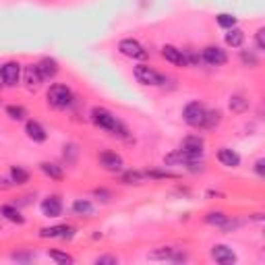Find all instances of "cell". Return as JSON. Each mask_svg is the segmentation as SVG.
I'll list each match as a JSON object with an SVG mask.
<instances>
[{
    "label": "cell",
    "mask_w": 265,
    "mask_h": 265,
    "mask_svg": "<svg viewBox=\"0 0 265 265\" xmlns=\"http://www.w3.org/2000/svg\"><path fill=\"white\" fill-rule=\"evenodd\" d=\"M91 123L97 127V129H104L112 135H118L123 139H129V129L108 110V108H101V106H95L91 110Z\"/></svg>",
    "instance_id": "obj_1"
},
{
    "label": "cell",
    "mask_w": 265,
    "mask_h": 265,
    "mask_svg": "<svg viewBox=\"0 0 265 265\" xmlns=\"http://www.w3.org/2000/svg\"><path fill=\"white\" fill-rule=\"evenodd\" d=\"M46 97H48V104L52 106V108H58V110H65V108H69V106L73 104V99H75V95H73L71 87H67V85H60V83L52 85V87L48 89Z\"/></svg>",
    "instance_id": "obj_2"
},
{
    "label": "cell",
    "mask_w": 265,
    "mask_h": 265,
    "mask_svg": "<svg viewBox=\"0 0 265 265\" xmlns=\"http://www.w3.org/2000/svg\"><path fill=\"white\" fill-rule=\"evenodd\" d=\"M205 114H207V108L201 101H189L182 108V120L193 129H203Z\"/></svg>",
    "instance_id": "obj_3"
},
{
    "label": "cell",
    "mask_w": 265,
    "mask_h": 265,
    "mask_svg": "<svg viewBox=\"0 0 265 265\" xmlns=\"http://www.w3.org/2000/svg\"><path fill=\"white\" fill-rule=\"evenodd\" d=\"M133 75L135 79L141 83V85H151V87H157V85H164L166 83V77L162 73H157L155 69L147 67V65H137L133 69Z\"/></svg>",
    "instance_id": "obj_4"
},
{
    "label": "cell",
    "mask_w": 265,
    "mask_h": 265,
    "mask_svg": "<svg viewBox=\"0 0 265 265\" xmlns=\"http://www.w3.org/2000/svg\"><path fill=\"white\" fill-rule=\"evenodd\" d=\"M180 151H185L189 157H193V160H201L203 151H205V139L199 137V135H189V137L182 139Z\"/></svg>",
    "instance_id": "obj_5"
},
{
    "label": "cell",
    "mask_w": 265,
    "mask_h": 265,
    "mask_svg": "<svg viewBox=\"0 0 265 265\" xmlns=\"http://www.w3.org/2000/svg\"><path fill=\"white\" fill-rule=\"evenodd\" d=\"M118 50H120V54H125V56H129V58H135V60L147 58V50L141 46V42H137V39H133V37L120 39Z\"/></svg>",
    "instance_id": "obj_6"
},
{
    "label": "cell",
    "mask_w": 265,
    "mask_h": 265,
    "mask_svg": "<svg viewBox=\"0 0 265 265\" xmlns=\"http://www.w3.org/2000/svg\"><path fill=\"white\" fill-rule=\"evenodd\" d=\"M0 79L7 87H15L21 79V65L17 60H9L5 65H0Z\"/></svg>",
    "instance_id": "obj_7"
},
{
    "label": "cell",
    "mask_w": 265,
    "mask_h": 265,
    "mask_svg": "<svg viewBox=\"0 0 265 265\" xmlns=\"http://www.w3.org/2000/svg\"><path fill=\"white\" fill-rule=\"evenodd\" d=\"M201 58H203V63H207V65H211V67H222V65H226V60H228L226 52H224L220 46H207V48H203Z\"/></svg>",
    "instance_id": "obj_8"
},
{
    "label": "cell",
    "mask_w": 265,
    "mask_h": 265,
    "mask_svg": "<svg viewBox=\"0 0 265 265\" xmlns=\"http://www.w3.org/2000/svg\"><path fill=\"white\" fill-rule=\"evenodd\" d=\"M99 164L101 168H106L108 172H120L125 162H123V155L116 151H101L99 153Z\"/></svg>",
    "instance_id": "obj_9"
},
{
    "label": "cell",
    "mask_w": 265,
    "mask_h": 265,
    "mask_svg": "<svg viewBox=\"0 0 265 265\" xmlns=\"http://www.w3.org/2000/svg\"><path fill=\"white\" fill-rule=\"evenodd\" d=\"M211 259L222 265H232L236 263V253L228 244H214L211 247Z\"/></svg>",
    "instance_id": "obj_10"
},
{
    "label": "cell",
    "mask_w": 265,
    "mask_h": 265,
    "mask_svg": "<svg viewBox=\"0 0 265 265\" xmlns=\"http://www.w3.org/2000/svg\"><path fill=\"white\" fill-rule=\"evenodd\" d=\"M39 207H42V214H44L46 218H58V216L63 214V201H60L58 195L46 197Z\"/></svg>",
    "instance_id": "obj_11"
},
{
    "label": "cell",
    "mask_w": 265,
    "mask_h": 265,
    "mask_svg": "<svg viewBox=\"0 0 265 265\" xmlns=\"http://www.w3.org/2000/svg\"><path fill=\"white\" fill-rule=\"evenodd\" d=\"M162 56L170 65H174V67H189L187 65V56H185V50H180L176 46H164L162 48Z\"/></svg>",
    "instance_id": "obj_12"
},
{
    "label": "cell",
    "mask_w": 265,
    "mask_h": 265,
    "mask_svg": "<svg viewBox=\"0 0 265 265\" xmlns=\"http://www.w3.org/2000/svg\"><path fill=\"white\" fill-rule=\"evenodd\" d=\"M218 162L226 168H238L240 166V155L230 147H220L218 149Z\"/></svg>",
    "instance_id": "obj_13"
},
{
    "label": "cell",
    "mask_w": 265,
    "mask_h": 265,
    "mask_svg": "<svg viewBox=\"0 0 265 265\" xmlns=\"http://www.w3.org/2000/svg\"><path fill=\"white\" fill-rule=\"evenodd\" d=\"M23 79H25L27 89H31V91H35V89L42 85V81H44V77H42L37 65H27L25 71H23Z\"/></svg>",
    "instance_id": "obj_14"
},
{
    "label": "cell",
    "mask_w": 265,
    "mask_h": 265,
    "mask_svg": "<svg viewBox=\"0 0 265 265\" xmlns=\"http://www.w3.org/2000/svg\"><path fill=\"white\" fill-rule=\"evenodd\" d=\"M25 133H27V137H29L33 143H44V141L48 139L46 129H44L37 120H27V123H25Z\"/></svg>",
    "instance_id": "obj_15"
},
{
    "label": "cell",
    "mask_w": 265,
    "mask_h": 265,
    "mask_svg": "<svg viewBox=\"0 0 265 265\" xmlns=\"http://www.w3.org/2000/svg\"><path fill=\"white\" fill-rule=\"evenodd\" d=\"M37 69H39V73H42L44 79H54V77L58 75V71H60L56 58H50V56L42 58V60L37 63Z\"/></svg>",
    "instance_id": "obj_16"
},
{
    "label": "cell",
    "mask_w": 265,
    "mask_h": 265,
    "mask_svg": "<svg viewBox=\"0 0 265 265\" xmlns=\"http://www.w3.org/2000/svg\"><path fill=\"white\" fill-rule=\"evenodd\" d=\"M0 218H5V220H9V222H13V224H25V218L21 216V211H19V207L17 205H3L0 207Z\"/></svg>",
    "instance_id": "obj_17"
},
{
    "label": "cell",
    "mask_w": 265,
    "mask_h": 265,
    "mask_svg": "<svg viewBox=\"0 0 265 265\" xmlns=\"http://www.w3.org/2000/svg\"><path fill=\"white\" fill-rule=\"evenodd\" d=\"M39 170H42L46 176H50L52 180H63V178H65L63 166H58V164H52V162H42V164H39Z\"/></svg>",
    "instance_id": "obj_18"
},
{
    "label": "cell",
    "mask_w": 265,
    "mask_h": 265,
    "mask_svg": "<svg viewBox=\"0 0 265 265\" xmlns=\"http://www.w3.org/2000/svg\"><path fill=\"white\" fill-rule=\"evenodd\" d=\"M226 31H228L226 37H224L226 46H230V48H240V46L244 44V31H242V29L232 27V29H226Z\"/></svg>",
    "instance_id": "obj_19"
},
{
    "label": "cell",
    "mask_w": 265,
    "mask_h": 265,
    "mask_svg": "<svg viewBox=\"0 0 265 265\" xmlns=\"http://www.w3.org/2000/svg\"><path fill=\"white\" fill-rule=\"evenodd\" d=\"M73 214L79 216V218L91 216V214H93V205H91V201H87V199H77V201L73 203Z\"/></svg>",
    "instance_id": "obj_20"
},
{
    "label": "cell",
    "mask_w": 265,
    "mask_h": 265,
    "mask_svg": "<svg viewBox=\"0 0 265 265\" xmlns=\"http://www.w3.org/2000/svg\"><path fill=\"white\" fill-rule=\"evenodd\" d=\"M9 176H11L13 185H19V187L29 182V172H27L25 168H21V166H11V172H9Z\"/></svg>",
    "instance_id": "obj_21"
},
{
    "label": "cell",
    "mask_w": 265,
    "mask_h": 265,
    "mask_svg": "<svg viewBox=\"0 0 265 265\" xmlns=\"http://www.w3.org/2000/svg\"><path fill=\"white\" fill-rule=\"evenodd\" d=\"M247 108H249V99L244 95H232L230 97V110L234 114H242Z\"/></svg>",
    "instance_id": "obj_22"
},
{
    "label": "cell",
    "mask_w": 265,
    "mask_h": 265,
    "mask_svg": "<svg viewBox=\"0 0 265 265\" xmlns=\"http://www.w3.org/2000/svg\"><path fill=\"white\" fill-rule=\"evenodd\" d=\"M205 222H207V224H211V226L222 228V226L228 222V216L224 214V211H209V214L205 216Z\"/></svg>",
    "instance_id": "obj_23"
},
{
    "label": "cell",
    "mask_w": 265,
    "mask_h": 265,
    "mask_svg": "<svg viewBox=\"0 0 265 265\" xmlns=\"http://www.w3.org/2000/svg\"><path fill=\"white\" fill-rule=\"evenodd\" d=\"M220 123H222V112H220V110H207L203 129H216Z\"/></svg>",
    "instance_id": "obj_24"
},
{
    "label": "cell",
    "mask_w": 265,
    "mask_h": 265,
    "mask_svg": "<svg viewBox=\"0 0 265 265\" xmlns=\"http://www.w3.org/2000/svg\"><path fill=\"white\" fill-rule=\"evenodd\" d=\"M65 230H67V224H63V226H52V228H42V230H39V236H42V238H63Z\"/></svg>",
    "instance_id": "obj_25"
},
{
    "label": "cell",
    "mask_w": 265,
    "mask_h": 265,
    "mask_svg": "<svg viewBox=\"0 0 265 265\" xmlns=\"http://www.w3.org/2000/svg\"><path fill=\"white\" fill-rule=\"evenodd\" d=\"M48 257H50L52 261H56V263H63V265H71V263H75L73 255H69V253H63V251H56V249L48 251Z\"/></svg>",
    "instance_id": "obj_26"
},
{
    "label": "cell",
    "mask_w": 265,
    "mask_h": 265,
    "mask_svg": "<svg viewBox=\"0 0 265 265\" xmlns=\"http://www.w3.org/2000/svg\"><path fill=\"white\" fill-rule=\"evenodd\" d=\"M7 116L13 118V120H25L27 118V110L23 108V106L11 104V106H7Z\"/></svg>",
    "instance_id": "obj_27"
},
{
    "label": "cell",
    "mask_w": 265,
    "mask_h": 265,
    "mask_svg": "<svg viewBox=\"0 0 265 265\" xmlns=\"http://www.w3.org/2000/svg\"><path fill=\"white\" fill-rule=\"evenodd\" d=\"M174 253H176V249H172V247H162V249H157V251H151V253H149V259H168V261H172Z\"/></svg>",
    "instance_id": "obj_28"
},
{
    "label": "cell",
    "mask_w": 265,
    "mask_h": 265,
    "mask_svg": "<svg viewBox=\"0 0 265 265\" xmlns=\"http://www.w3.org/2000/svg\"><path fill=\"white\" fill-rule=\"evenodd\" d=\"M216 21H218V25H220L222 29H232V27H236V17H234V15H228V13H220V15L216 17Z\"/></svg>",
    "instance_id": "obj_29"
},
{
    "label": "cell",
    "mask_w": 265,
    "mask_h": 265,
    "mask_svg": "<svg viewBox=\"0 0 265 265\" xmlns=\"http://www.w3.org/2000/svg\"><path fill=\"white\" fill-rule=\"evenodd\" d=\"M147 178H155V180H162V178H178L176 172H170V170H147L143 172Z\"/></svg>",
    "instance_id": "obj_30"
},
{
    "label": "cell",
    "mask_w": 265,
    "mask_h": 265,
    "mask_svg": "<svg viewBox=\"0 0 265 265\" xmlns=\"http://www.w3.org/2000/svg\"><path fill=\"white\" fill-rule=\"evenodd\" d=\"M143 178H145L143 172H133V170H131V172H125L120 180H123L125 185H139V182H143Z\"/></svg>",
    "instance_id": "obj_31"
},
{
    "label": "cell",
    "mask_w": 265,
    "mask_h": 265,
    "mask_svg": "<svg viewBox=\"0 0 265 265\" xmlns=\"http://www.w3.org/2000/svg\"><path fill=\"white\" fill-rule=\"evenodd\" d=\"M240 60H242V65H244V67H251V69H253V67H257V63H259L255 52H247V50H242V52H240Z\"/></svg>",
    "instance_id": "obj_32"
},
{
    "label": "cell",
    "mask_w": 265,
    "mask_h": 265,
    "mask_svg": "<svg viewBox=\"0 0 265 265\" xmlns=\"http://www.w3.org/2000/svg\"><path fill=\"white\" fill-rule=\"evenodd\" d=\"M185 56H187V65H189V67H199V65L203 63L201 54H197L195 50H185Z\"/></svg>",
    "instance_id": "obj_33"
},
{
    "label": "cell",
    "mask_w": 265,
    "mask_h": 265,
    "mask_svg": "<svg viewBox=\"0 0 265 265\" xmlns=\"http://www.w3.org/2000/svg\"><path fill=\"white\" fill-rule=\"evenodd\" d=\"M77 145L75 143H69V145H65V160L67 162H75V157H77Z\"/></svg>",
    "instance_id": "obj_34"
},
{
    "label": "cell",
    "mask_w": 265,
    "mask_h": 265,
    "mask_svg": "<svg viewBox=\"0 0 265 265\" xmlns=\"http://www.w3.org/2000/svg\"><path fill=\"white\" fill-rule=\"evenodd\" d=\"M93 197H97V199L104 201V203H108V201L112 199V193L106 191V189H95V191H93Z\"/></svg>",
    "instance_id": "obj_35"
},
{
    "label": "cell",
    "mask_w": 265,
    "mask_h": 265,
    "mask_svg": "<svg viewBox=\"0 0 265 265\" xmlns=\"http://www.w3.org/2000/svg\"><path fill=\"white\" fill-rule=\"evenodd\" d=\"M255 44H257V50H265V29L261 27L257 33H255Z\"/></svg>",
    "instance_id": "obj_36"
},
{
    "label": "cell",
    "mask_w": 265,
    "mask_h": 265,
    "mask_svg": "<svg viewBox=\"0 0 265 265\" xmlns=\"http://www.w3.org/2000/svg\"><path fill=\"white\" fill-rule=\"evenodd\" d=\"M95 263H97V265H116V263H118V259H116V257H112V255H104V257H97V259H95Z\"/></svg>",
    "instance_id": "obj_37"
},
{
    "label": "cell",
    "mask_w": 265,
    "mask_h": 265,
    "mask_svg": "<svg viewBox=\"0 0 265 265\" xmlns=\"http://www.w3.org/2000/svg\"><path fill=\"white\" fill-rule=\"evenodd\" d=\"M255 172H257V176H265V160L263 157L255 162Z\"/></svg>",
    "instance_id": "obj_38"
},
{
    "label": "cell",
    "mask_w": 265,
    "mask_h": 265,
    "mask_svg": "<svg viewBox=\"0 0 265 265\" xmlns=\"http://www.w3.org/2000/svg\"><path fill=\"white\" fill-rule=\"evenodd\" d=\"M13 259H17V261H29V259H33V255L31 253H27V255H13Z\"/></svg>",
    "instance_id": "obj_39"
},
{
    "label": "cell",
    "mask_w": 265,
    "mask_h": 265,
    "mask_svg": "<svg viewBox=\"0 0 265 265\" xmlns=\"http://www.w3.org/2000/svg\"><path fill=\"white\" fill-rule=\"evenodd\" d=\"M13 185V180H7V178H0V189H9Z\"/></svg>",
    "instance_id": "obj_40"
},
{
    "label": "cell",
    "mask_w": 265,
    "mask_h": 265,
    "mask_svg": "<svg viewBox=\"0 0 265 265\" xmlns=\"http://www.w3.org/2000/svg\"><path fill=\"white\" fill-rule=\"evenodd\" d=\"M0 230H3V218H0Z\"/></svg>",
    "instance_id": "obj_41"
}]
</instances>
